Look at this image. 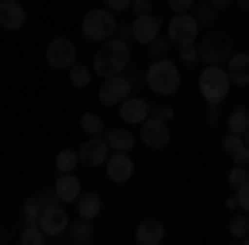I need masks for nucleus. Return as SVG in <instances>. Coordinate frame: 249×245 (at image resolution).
Returning <instances> with one entry per match:
<instances>
[{
    "label": "nucleus",
    "instance_id": "nucleus-17",
    "mask_svg": "<svg viewBox=\"0 0 249 245\" xmlns=\"http://www.w3.org/2000/svg\"><path fill=\"white\" fill-rule=\"evenodd\" d=\"M53 189H57L60 202L67 206V202H77V199H80V192H83V182H80L73 172H60L57 182H53Z\"/></svg>",
    "mask_w": 249,
    "mask_h": 245
},
{
    "label": "nucleus",
    "instance_id": "nucleus-13",
    "mask_svg": "<svg viewBox=\"0 0 249 245\" xmlns=\"http://www.w3.org/2000/svg\"><path fill=\"white\" fill-rule=\"evenodd\" d=\"M116 110H120V119H123L126 126H140L146 116L153 113V106H150L143 96H136V93H130L123 103H120V106H116Z\"/></svg>",
    "mask_w": 249,
    "mask_h": 245
},
{
    "label": "nucleus",
    "instance_id": "nucleus-22",
    "mask_svg": "<svg viewBox=\"0 0 249 245\" xmlns=\"http://www.w3.org/2000/svg\"><path fill=\"white\" fill-rule=\"evenodd\" d=\"M107 136V143H110V149H123V152H133L136 146V136L126 126H113V130H107L103 132Z\"/></svg>",
    "mask_w": 249,
    "mask_h": 245
},
{
    "label": "nucleus",
    "instance_id": "nucleus-14",
    "mask_svg": "<svg viewBox=\"0 0 249 245\" xmlns=\"http://www.w3.org/2000/svg\"><path fill=\"white\" fill-rule=\"evenodd\" d=\"M130 33H133L136 43H150V40H156L160 33H163V20L156 17V14H143V17H133V23H130Z\"/></svg>",
    "mask_w": 249,
    "mask_h": 245
},
{
    "label": "nucleus",
    "instance_id": "nucleus-2",
    "mask_svg": "<svg viewBox=\"0 0 249 245\" xmlns=\"http://www.w3.org/2000/svg\"><path fill=\"white\" fill-rule=\"evenodd\" d=\"M146 90H153L156 96H176L183 86V73H179V63H173L170 57H156L146 66Z\"/></svg>",
    "mask_w": 249,
    "mask_h": 245
},
{
    "label": "nucleus",
    "instance_id": "nucleus-3",
    "mask_svg": "<svg viewBox=\"0 0 249 245\" xmlns=\"http://www.w3.org/2000/svg\"><path fill=\"white\" fill-rule=\"evenodd\" d=\"M116 14L100 7V10H87L83 20H80V33L90 40V43H107L110 37H116Z\"/></svg>",
    "mask_w": 249,
    "mask_h": 245
},
{
    "label": "nucleus",
    "instance_id": "nucleus-34",
    "mask_svg": "<svg viewBox=\"0 0 249 245\" xmlns=\"http://www.w3.org/2000/svg\"><path fill=\"white\" fill-rule=\"evenodd\" d=\"M166 3H170V10H173V14H190L196 0H166Z\"/></svg>",
    "mask_w": 249,
    "mask_h": 245
},
{
    "label": "nucleus",
    "instance_id": "nucleus-38",
    "mask_svg": "<svg viewBox=\"0 0 249 245\" xmlns=\"http://www.w3.org/2000/svg\"><path fill=\"white\" fill-rule=\"evenodd\" d=\"M219 123V103H206V126Z\"/></svg>",
    "mask_w": 249,
    "mask_h": 245
},
{
    "label": "nucleus",
    "instance_id": "nucleus-11",
    "mask_svg": "<svg viewBox=\"0 0 249 245\" xmlns=\"http://www.w3.org/2000/svg\"><path fill=\"white\" fill-rule=\"evenodd\" d=\"M77 152H80V163L93 169V166H103V163H107V156H110L113 149H110L107 136H87V143H83Z\"/></svg>",
    "mask_w": 249,
    "mask_h": 245
},
{
    "label": "nucleus",
    "instance_id": "nucleus-31",
    "mask_svg": "<svg viewBox=\"0 0 249 245\" xmlns=\"http://www.w3.org/2000/svg\"><path fill=\"white\" fill-rule=\"evenodd\" d=\"M226 182H230V189H239L243 182H249V169H246V166H236V163H232V169H230V176H226Z\"/></svg>",
    "mask_w": 249,
    "mask_h": 245
},
{
    "label": "nucleus",
    "instance_id": "nucleus-39",
    "mask_svg": "<svg viewBox=\"0 0 249 245\" xmlns=\"http://www.w3.org/2000/svg\"><path fill=\"white\" fill-rule=\"evenodd\" d=\"M153 116H160V119H166V123H170V119H173L176 113H173V106H166V103H160V106H153Z\"/></svg>",
    "mask_w": 249,
    "mask_h": 245
},
{
    "label": "nucleus",
    "instance_id": "nucleus-21",
    "mask_svg": "<svg viewBox=\"0 0 249 245\" xmlns=\"http://www.w3.org/2000/svg\"><path fill=\"white\" fill-rule=\"evenodd\" d=\"M63 239L73 245H83V242H93V222L90 219H77V222H70L67 232H63Z\"/></svg>",
    "mask_w": 249,
    "mask_h": 245
},
{
    "label": "nucleus",
    "instance_id": "nucleus-19",
    "mask_svg": "<svg viewBox=\"0 0 249 245\" xmlns=\"http://www.w3.org/2000/svg\"><path fill=\"white\" fill-rule=\"evenodd\" d=\"M226 73H230L232 86H249V53H232L226 60Z\"/></svg>",
    "mask_w": 249,
    "mask_h": 245
},
{
    "label": "nucleus",
    "instance_id": "nucleus-24",
    "mask_svg": "<svg viewBox=\"0 0 249 245\" xmlns=\"http://www.w3.org/2000/svg\"><path fill=\"white\" fill-rule=\"evenodd\" d=\"M67 73H70V86H73V90H87L90 80H93V66H87V63H73Z\"/></svg>",
    "mask_w": 249,
    "mask_h": 245
},
{
    "label": "nucleus",
    "instance_id": "nucleus-41",
    "mask_svg": "<svg viewBox=\"0 0 249 245\" xmlns=\"http://www.w3.org/2000/svg\"><path fill=\"white\" fill-rule=\"evenodd\" d=\"M210 3L216 7V10H230V3H232V0H210Z\"/></svg>",
    "mask_w": 249,
    "mask_h": 245
},
{
    "label": "nucleus",
    "instance_id": "nucleus-5",
    "mask_svg": "<svg viewBox=\"0 0 249 245\" xmlns=\"http://www.w3.org/2000/svg\"><path fill=\"white\" fill-rule=\"evenodd\" d=\"M196 47H199V60H203V63H219V66L236 53V50H232V37L226 30H216V27H210L206 37H199Z\"/></svg>",
    "mask_w": 249,
    "mask_h": 245
},
{
    "label": "nucleus",
    "instance_id": "nucleus-27",
    "mask_svg": "<svg viewBox=\"0 0 249 245\" xmlns=\"http://www.w3.org/2000/svg\"><path fill=\"white\" fill-rule=\"evenodd\" d=\"M53 166H57V172H73L80 166V152L77 149H60Z\"/></svg>",
    "mask_w": 249,
    "mask_h": 245
},
{
    "label": "nucleus",
    "instance_id": "nucleus-35",
    "mask_svg": "<svg viewBox=\"0 0 249 245\" xmlns=\"http://www.w3.org/2000/svg\"><path fill=\"white\" fill-rule=\"evenodd\" d=\"M232 192H236V199H239V209H243V212H249V182H243V186L232 189Z\"/></svg>",
    "mask_w": 249,
    "mask_h": 245
},
{
    "label": "nucleus",
    "instance_id": "nucleus-25",
    "mask_svg": "<svg viewBox=\"0 0 249 245\" xmlns=\"http://www.w3.org/2000/svg\"><path fill=\"white\" fill-rule=\"evenodd\" d=\"M246 130H249V110L246 106H236L226 116V132H246Z\"/></svg>",
    "mask_w": 249,
    "mask_h": 245
},
{
    "label": "nucleus",
    "instance_id": "nucleus-16",
    "mask_svg": "<svg viewBox=\"0 0 249 245\" xmlns=\"http://www.w3.org/2000/svg\"><path fill=\"white\" fill-rule=\"evenodd\" d=\"M223 152L230 156L236 166H249V146L243 139V132H226L223 136Z\"/></svg>",
    "mask_w": 249,
    "mask_h": 245
},
{
    "label": "nucleus",
    "instance_id": "nucleus-28",
    "mask_svg": "<svg viewBox=\"0 0 249 245\" xmlns=\"http://www.w3.org/2000/svg\"><path fill=\"white\" fill-rule=\"evenodd\" d=\"M80 130L87 132V136H103L107 126H103V119H100L96 113H83L80 116Z\"/></svg>",
    "mask_w": 249,
    "mask_h": 245
},
{
    "label": "nucleus",
    "instance_id": "nucleus-30",
    "mask_svg": "<svg viewBox=\"0 0 249 245\" xmlns=\"http://www.w3.org/2000/svg\"><path fill=\"white\" fill-rule=\"evenodd\" d=\"M246 232H249V212H239V215H232V219H230V239H232V242H239Z\"/></svg>",
    "mask_w": 249,
    "mask_h": 245
},
{
    "label": "nucleus",
    "instance_id": "nucleus-10",
    "mask_svg": "<svg viewBox=\"0 0 249 245\" xmlns=\"http://www.w3.org/2000/svg\"><path fill=\"white\" fill-rule=\"evenodd\" d=\"M47 63L53 70H70L77 63V43L70 37H53L47 43Z\"/></svg>",
    "mask_w": 249,
    "mask_h": 245
},
{
    "label": "nucleus",
    "instance_id": "nucleus-15",
    "mask_svg": "<svg viewBox=\"0 0 249 245\" xmlns=\"http://www.w3.org/2000/svg\"><path fill=\"white\" fill-rule=\"evenodd\" d=\"M27 23V7L20 0H0V27L3 30H20Z\"/></svg>",
    "mask_w": 249,
    "mask_h": 245
},
{
    "label": "nucleus",
    "instance_id": "nucleus-26",
    "mask_svg": "<svg viewBox=\"0 0 249 245\" xmlns=\"http://www.w3.org/2000/svg\"><path fill=\"white\" fill-rule=\"evenodd\" d=\"M47 239H50V235L40 229V222H27L23 232H20V245H43Z\"/></svg>",
    "mask_w": 249,
    "mask_h": 245
},
{
    "label": "nucleus",
    "instance_id": "nucleus-20",
    "mask_svg": "<svg viewBox=\"0 0 249 245\" xmlns=\"http://www.w3.org/2000/svg\"><path fill=\"white\" fill-rule=\"evenodd\" d=\"M103 212V199H100V192H80V199H77V215L80 219H90L93 222L96 215Z\"/></svg>",
    "mask_w": 249,
    "mask_h": 245
},
{
    "label": "nucleus",
    "instance_id": "nucleus-37",
    "mask_svg": "<svg viewBox=\"0 0 249 245\" xmlns=\"http://www.w3.org/2000/svg\"><path fill=\"white\" fill-rule=\"evenodd\" d=\"M103 7L120 14V10H130V7H133V0H103Z\"/></svg>",
    "mask_w": 249,
    "mask_h": 245
},
{
    "label": "nucleus",
    "instance_id": "nucleus-29",
    "mask_svg": "<svg viewBox=\"0 0 249 245\" xmlns=\"http://www.w3.org/2000/svg\"><path fill=\"white\" fill-rule=\"evenodd\" d=\"M40 215H43L40 196H27V199H23V222H40Z\"/></svg>",
    "mask_w": 249,
    "mask_h": 245
},
{
    "label": "nucleus",
    "instance_id": "nucleus-40",
    "mask_svg": "<svg viewBox=\"0 0 249 245\" xmlns=\"http://www.w3.org/2000/svg\"><path fill=\"white\" fill-rule=\"evenodd\" d=\"M223 206L230 209V212H236V209H239V199H236V196H230V199H226V202H223Z\"/></svg>",
    "mask_w": 249,
    "mask_h": 245
},
{
    "label": "nucleus",
    "instance_id": "nucleus-32",
    "mask_svg": "<svg viewBox=\"0 0 249 245\" xmlns=\"http://www.w3.org/2000/svg\"><path fill=\"white\" fill-rule=\"evenodd\" d=\"M170 37H156V40H150V43H146V50H150V57H166V53H170Z\"/></svg>",
    "mask_w": 249,
    "mask_h": 245
},
{
    "label": "nucleus",
    "instance_id": "nucleus-4",
    "mask_svg": "<svg viewBox=\"0 0 249 245\" xmlns=\"http://www.w3.org/2000/svg\"><path fill=\"white\" fill-rule=\"evenodd\" d=\"M196 83H199V93H203L206 103H223L230 96V86H232L226 66H219V63H206L199 70V80Z\"/></svg>",
    "mask_w": 249,
    "mask_h": 245
},
{
    "label": "nucleus",
    "instance_id": "nucleus-44",
    "mask_svg": "<svg viewBox=\"0 0 249 245\" xmlns=\"http://www.w3.org/2000/svg\"><path fill=\"white\" fill-rule=\"evenodd\" d=\"M0 242H3V235H0Z\"/></svg>",
    "mask_w": 249,
    "mask_h": 245
},
{
    "label": "nucleus",
    "instance_id": "nucleus-36",
    "mask_svg": "<svg viewBox=\"0 0 249 245\" xmlns=\"http://www.w3.org/2000/svg\"><path fill=\"white\" fill-rule=\"evenodd\" d=\"M130 10H133L136 17H143V14H153V0H133V7H130Z\"/></svg>",
    "mask_w": 249,
    "mask_h": 245
},
{
    "label": "nucleus",
    "instance_id": "nucleus-6",
    "mask_svg": "<svg viewBox=\"0 0 249 245\" xmlns=\"http://www.w3.org/2000/svg\"><path fill=\"white\" fill-rule=\"evenodd\" d=\"M199 30H203V27L196 23L193 14H173L170 23H166V37H170L173 47H190V43H196Z\"/></svg>",
    "mask_w": 249,
    "mask_h": 245
},
{
    "label": "nucleus",
    "instance_id": "nucleus-8",
    "mask_svg": "<svg viewBox=\"0 0 249 245\" xmlns=\"http://www.w3.org/2000/svg\"><path fill=\"white\" fill-rule=\"evenodd\" d=\"M140 143L146 149H166L170 146V123L160 116H146L140 123Z\"/></svg>",
    "mask_w": 249,
    "mask_h": 245
},
{
    "label": "nucleus",
    "instance_id": "nucleus-23",
    "mask_svg": "<svg viewBox=\"0 0 249 245\" xmlns=\"http://www.w3.org/2000/svg\"><path fill=\"white\" fill-rule=\"evenodd\" d=\"M193 10H196L193 17H196V23H199L203 30H210L213 23H216V14H219V10L213 7L210 0H196V3H193Z\"/></svg>",
    "mask_w": 249,
    "mask_h": 245
},
{
    "label": "nucleus",
    "instance_id": "nucleus-42",
    "mask_svg": "<svg viewBox=\"0 0 249 245\" xmlns=\"http://www.w3.org/2000/svg\"><path fill=\"white\" fill-rule=\"evenodd\" d=\"M232 3H236L239 10H249V0H232Z\"/></svg>",
    "mask_w": 249,
    "mask_h": 245
},
{
    "label": "nucleus",
    "instance_id": "nucleus-12",
    "mask_svg": "<svg viewBox=\"0 0 249 245\" xmlns=\"http://www.w3.org/2000/svg\"><path fill=\"white\" fill-rule=\"evenodd\" d=\"M67 226H70V215H67L63 202H57V206H47V209H43V215H40V229H43V232H47L50 239H63Z\"/></svg>",
    "mask_w": 249,
    "mask_h": 245
},
{
    "label": "nucleus",
    "instance_id": "nucleus-18",
    "mask_svg": "<svg viewBox=\"0 0 249 245\" xmlns=\"http://www.w3.org/2000/svg\"><path fill=\"white\" fill-rule=\"evenodd\" d=\"M163 235H166V226H163L160 219H143V222L136 226V242L140 245H160Z\"/></svg>",
    "mask_w": 249,
    "mask_h": 245
},
{
    "label": "nucleus",
    "instance_id": "nucleus-1",
    "mask_svg": "<svg viewBox=\"0 0 249 245\" xmlns=\"http://www.w3.org/2000/svg\"><path fill=\"white\" fill-rule=\"evenodd\" d=\"M130 60H133V53H130V40H120V37H110L107 43H100V50L93 53V76H100V80H107V76H116L123 73L126 66H130Z\"/></svg>",
    "mask_w": 249,
    "mask_h": 245
},
{
    "label": "nucleus",
    "instance_id": "nucleus-33",
    "mask_svg": "<svg viewBox=\"0 0 249 245\" xmlns=\"http://www.w3.org/2000/svg\"><path fill=\"white\" fill-rule=\"evenodd\" d=\"M176 53H179V63H186V66H196V63H199V47H196V43L176 47Z\"/></svg>",
    "mask_w": 249,
    "mask_h": 245
},
{
    "label": "nucleus",
    "instance_id": "nucleus-9",
    "mask_svg": "<svg viewBox=\"0 0 249 245\" xmlns=\"http://www.w3.org/2000/svg\"><path fill=\"white\" fill-rule=\"evenodd\" d=\"M103 169H107V179L113 182V186H123V182H130L136 172V163L130 152L123 149H113L110 156H107V163H103Z\"/></svg>",
    "mask_w": 249,
    "mask_h": 245
},
{
    "label": "nucleus",
    "instance_id": "nucleus-43",
    "mask_svg": "<svg viewBox=\"0 0 249 245\" xmlns=\"http://www.w3.org/2000/svg\"><path fill=\"white\" fill-rule=\"evenodd\" d=\"M243 139H246V146H249V130H246V132H243Z\"/></svg>",
    "mask_w": 249,
    "mask_h": 245
},
{
    "label": "nucleus",
    "instance_id": "nucleus-7",
    "mask_svg": "<svg viewBox=\"0 0 249 245\" xmlns=\"http://www.w3.org/2000/svg\"><path fill=\"white\" fill-rule=\"evenodd\" d=\"M130 93H133L130 76H126V73H116V76H107V80L100 83L96 99H100V106H120V103H123Z\"/></svg>",
    "mask_w": 249,
    "mask_h": 245
}]
</instances>
